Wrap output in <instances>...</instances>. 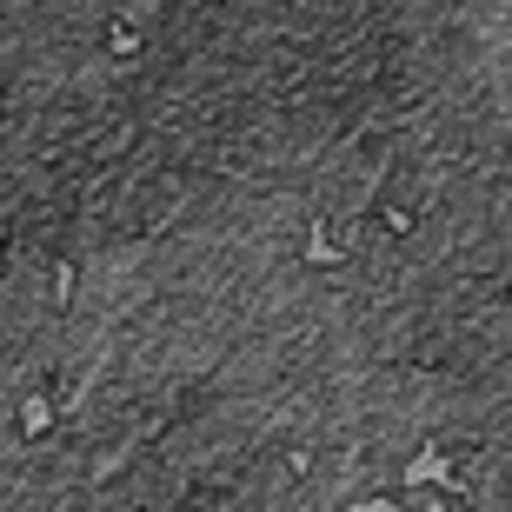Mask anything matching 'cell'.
I'll return each mask as SVG.
<instances>
[{"mask_svg":"<svg viewBox=\"0 0 512 512\" xmlns=\"http://www.w3.org/2000/svg\"><path fill=\"white\" fill-rule=\"evenodd\" d=\"M0 260H7V253H0Z\"/></svg>","mask_w":512,"mask_h":512,"instance_id":"obj_7","label":"cell"},{"mask_svg":"<svg viewBox=\"0 0 512 512\" xmlns=\"http://www.w3.org/2000/svg\"><path fill=\"white\" fill-rule=\"evenodd\" d=\"M47 426H54V406L34 393L27 406H20V433H27V439H47Z\"/></svg>","mask_w":512,"mask_h":512,"instance_id":"obj_3","label":"cell"},{"mask_svg":"<svg viewBox=\"0 0 512 512\" xmlns=\"http://www.w3.org/2000/svg\"><path fill=\"white\" fill-rule=\"evenodd\" d=\"M399 473H406V486H433V493H446V499H473V479L459 473V466L439 453V446H419V453L406 459Z\"/></svg>","mask_w":512,"mask_h":512,"instance_id":"obj_1","label":"cell"},{"mask_svg":"<svg viewBox=\"0 0 512 512\" xmlns=\"http://www.w3.org/2000/svg\"><path fill=\"white\" fill-rule=\"evenodd\" d=\"M446 499V493H439ZM439 499H426V506H406V499H353L346 512H439Z\"/></svg>","mask_w":512,"mask_h":512,"instance_id":"obj_4","label":"cell"},{"mask_svg":"<svg viewBox=\"0 0 512 512\" xmlns=\"http://www.w3.org/2000/svg\"><path fill=\"white\" fill-rule=\"evenodd\" d=\"M54 306H74V260L54 266Z\"/></svg>","mask_w":512,"mask_h":512,"instance_id":"obj_5","label":"cell"},{"mask_svg":"<svg viewBox=\"0 0 512 512\" xmlns=\"http://www.w3.org/2000/svg\"><path fill=\"white\" fill-rule=\"evenodd\" d=\"M107 47H114L120 60H133V54H140V34H133V27H114V34H107Z\"/></svg>","mask_w":512,"mask_h":512,"instance_id":"obj_6","label":"cell"},{"mask_svg":"<svg viewBox=\"0 0 512 512\" xmlns=\"http://www.w3.org/2000/svg\"><path fill=\"white\" fill-rule=\"evenodd\" d=\"M306 260H313V266H340V260H346V247L326 233L320 213H313V227H306Z\"/></svg>","mask_w":512,"mask_h":512,"instance_id":"obj_2","label":"cell"}]
</instances>
